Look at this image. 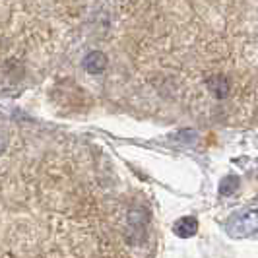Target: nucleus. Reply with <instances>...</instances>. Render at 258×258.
Listing matches in <instances>:
<instances>
[{
    "label": "nucleus",
    "mask_w": 258,
    "mask_h": 258,
    "mask_svg": "<svg viewBox=\"0 0 258 258\" xmlns=\"http://www.w3.org/2000/svg\"><path fill=\"white\" fill-rule=\"evenodd\" d=\"M258 231V212L246 210L241 214H235L227 221V233L235 239H243Z\"/></svg>",
    "instance_id": "obj_1"
},
{
    "label": "nucleus",
    "mask_w": 258,
    "mask_h": 258,
    "mask_svg": "<svg viewBox=\"0 0 258 258\" xmlns=\"http://www.w3.org/2000/svg\"><path fill=\"white\" fill-rule=\"evenodd\" d=\"M206 86H208V91L216 97V99H225L227 95H229V90H231V82H229V78L225 76V74H221V72H214V74H210L206 80Z\"/></svg>",
    "instance_id": "obj_2"
},
{
    "label": "nucleus",
    "mask_w": 258,
    "mask_h": 258,
    "mask_svg": "<svg viewBox=\"0 0 258 258\" xmlns=\"http://www.w3.org/2000/svg\"><path fill=\"white\" fill-rule=\"evenodd\" d=\"M107 56H105V52L101 51H91L86 58H84V70L88 72V74H93V76H97V74H101L105 68H107Z\"/></svg>",
    "instance_id": "obj_3"
},
{
    "label": "nucleus",
    "mask_w": 258,
    "mask_h": 258,
    "mask_svg": "<svg viewBox=\"0 0 258 258\" xmlns=\"http://www.w3.org/2000/svg\"><path fill=\"white\" fill-rule=\"evenodd\" d=\"M198 231V221L192 216H184V218H179L173 225V233L181 239H188V237H194Z\"/></svg>",
    "instance_id": "obj_4"
},
{
    "label": "nucleus",
    "mask_w": 258,
    "mask_h": 258,
    "mask_svg": "<svg viewBox=\"0 0 258 258\" xmlns=\"http://www.w3.org/2000/svg\"><path fill=\"white\" fill-rule=\"evenodd\" d=\"M239 184H241L239 177L227 175V177L220 182V194L221 196H231V194H235L237 190H239Z\"/></svg>",
    "instance_id": "obj_5"
},
{
    "label": "nucleus",
    "mask_w": 258,
    "mask_h": 258,
    "mask_svg": "<svg viewBox=\"0 0 258 258\" xmlns=\"http://www.w3.org/2000/svg\"><path fill=\"white\" fill-rule=\"evenodd\" d=\"M4 150H6V136L0 132V154H4Z\"/></svg>",
    "instance_id": "obj_6"
}]
</instances>
